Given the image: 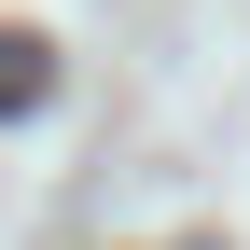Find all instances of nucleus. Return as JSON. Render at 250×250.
<instances>
[{
    "label": "nucleus",
    "mask_w": 250,
    "mask_h": 250,
    "mask_svg": "<svg viewBox=\"0 0 250 250\" xmlns=\"http://www.w3.org/2000/svg\"><path fill=\"white\" fill-rule=\"evenodd\" d=\"M42 98H56V56L28 42V28H0V125H14V111H42Z\"/></svg>",
    "instance_id": "1"
}]
</instances>
